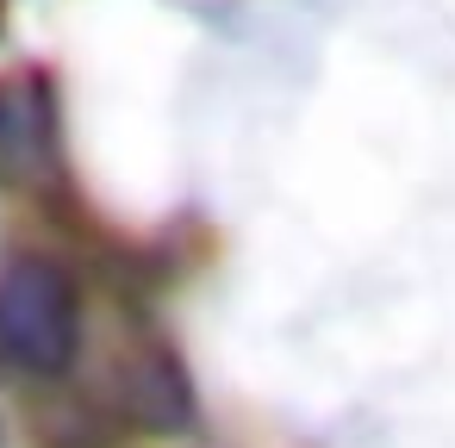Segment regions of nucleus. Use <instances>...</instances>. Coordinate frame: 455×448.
<instances>
[{"label":"nucleus","instance_id":"7ed1b4c3","mask_svg":"<svg viewBox=\"0 0 455 448\" xmlns=\"http://www.w3.org/2000/svg\"><path fill=\"white\" fill-rule=\"evenodd\" d=\"M113 405L125 423L150 429V436H175L194 423V386L181 373V361L163 349V342H138L125 349L119 361V380H113Z\"/></svg>","mask_w":455,"mask_h":448},{"label":"nucleus","instance_id":"f257e3e1","mask_svg":"<svg viewBox=\"0 0 455 448\" xmlns=\"http://www.w3.org/2000/svg\"><path fill=\"white\" fill-rule=\"evenodd\" d=\"M82 349V299L76 280L51 255H13L0 268V361L26 380L69 373Z\"/></svg>","mask_w":455,"mask_h":448},{"label":"nucleus","instance_id":"f03ea898","mask_svg":"<svg viewBox=\"0 0 455 448\" xmlns=\"http://www.w3.org/2000/svg\"><path fill=\"white\" fill-rule=\"evenodd\" d=\"M57 113L38 75H0V187H51Z\"/></svg>","mask_w":455,"mask_h":448}]
</instances>
